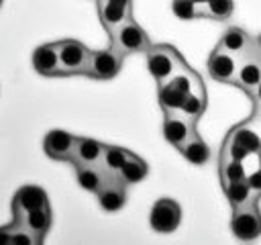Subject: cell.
I'll list each match as a JSON object with an SVG mask.
<instances>
[{
  "label": "cell",
  "instance_id": "32",
  "mask_svg": "<svg viewBox=\"0 0 261 245\" xmlns=\"http://www.w3.org/2000/svg\"><path fill=\"white\" fill-rule=\"evenodd\" d=\"M251 98H253V106H257V108H261V82H259V86L249 94Z\"/></svg>",
  "mask_w": 261,
  "mask_h": 245
},
{
  "label": "cell",
  "instance_id": "24",
  "mask_svg": "<svg viewBox=\"0 0 261 245\" xmlns=\"http://www.w3.org/2000/svg\"><path fill=\"white\" fill-rule=\"evenodd\" d=\"M133 155V151L124 149V147H118V145H106L104 143V153H102V161L100 165L110 172V174H118L120 167L128 161V157Z\"/></svg>",
  "mask_w": 261,
  "mask_h": 245
},
{
  "label": "cell",
  "instance_id": "7",
  "mask_svg": "<svg viewBox=\"0 0 261 245\" xmlns=\"http://www.w3.org/2000/svg\"><path fill=\"white\" fill-rule=\"evenodd\" d=\"M230 231L239 241H255L261 237V210L257 202L232 208Z\"/></svg>",
  "mask_w": 261,
  "mask_h": 245
},
{
  "label": "cell",
  "instance_id": "16",
  "mask_svg": "<svg viewBox=\"0 0 261 245\" xmlns=\"http://www.w3.org/2000/svg\"><path fill=\"white\" fill-rule=\"evenodd\" d=\"M251 43H253V35H249L245 29L241 27H226L224 33L220 35L218 39V45L220 49L237 55V57H245L251 53Z\"/></svg>",
  "mask_w": 261,
  "mask_h": 245
},
{
  "label": "cell",
  "instance_id": "10",
  "mask_svg": "<svg viewBox=\"0 0 261 245\" xmlns=\"http://www.w3.org/2000/svg\"><path fill=\"white\" fill-rule=\"evenodd\" d=\"M239 59L237 55L220 49V47H214V51L210 53L208 61H206V69H208V76L220 84H232L234 86V80H237V69H239Z\"/></svg>",
  "mask_w": 261,
  "mask_h": 245
},
{
  "label": "cell",
  "instance_id": "1",
  "mask_svg": "<svg viewBox=\"0 0 261 245\" xmlns=\"http://www.w3.org/2000/svg\"><path fill=\"white\" fill-rule=\"evenodd\" d=\"M194 92H206V88L202 78L190 65H186L173 78L157 84V100L161 110H179L184 100Z\"/></svg>",
  "mask_w": 261,
  "mask_h": 245
},
{
  "label": "cell",
  "instance_id": "36",
  "mask_svg": "<svg viewBox=\"0 0 261 245\" xmlns=\"http://www.w3.org/2000/svg\"><path fill=\"white\" fill-rule=\"evenodd\" d=\"M194 2H196V4H198V6H200V8H202V6H204V4H206V2H208V0H194Z\"/></svg>",
  "mask_w": 261,
  "mask_h": 245
},
{
  "label": "cell",
  "instance_id": "12",
  "mask_svg": "<svg viewBox=\"0 0 261 245\" xmlns=\"http://www.w3.org/2000/svg\"><path fill=\"white\" fill-rule=\"evenodd\" d=\"M75 141H77L75 135H71L67 131H61V129H53L43 139V151H45V155L49 159L71 161L73 149H75Z\"/></svg>",
  "mask_w": 261,
  "mask_h": 245
},
{
  "label": "cell",
  "instance_id": "14",
  "mask_svg": "<svg viewBox=\"0 0 261 245\" xmlns=\"http://www.w3.org/2000/svg\"><path fill=\"white\" fill-rule=\"evenodd\" d=\"M33 67L39 76H45V78L61 76V61H59L57 41L43 43L33 51Z\"/></svg>",
  "mask_w": 261,
  "mask_h": 245
},
{
  "label": "cell",
  "instance_id": "15",
  "mask_svg": "<svg viewBox=\"0 0 261 245\" xmlns=\"http://www.w3.org/2000/svg\"><path fill=\"white\" fill-rule=\"evenodd\" d=\"M96 8H98V18H100L104 31L108 33V37L120 24H124L128 18H133V8L116 4L112 0H96Z\"/></svg>",
  "mask_w": 261,
  "mask_h": 245
},
{
  "label": "cell",
  "instance_id": "8",
  "mask_svg": "<svg viewBox=\"0 0 261 245\" xmlns=\"http://www.w3.org/2000/svg\"><path fill=\"white\" fill-rule=\"evenodd\" d=\"M196 133V120L181 110H163V137L169 145L179 149Z\"/></svg>",
  "mask_w": 261,
  "mask_h": 245
},
{
  "label": "cell",
  "instance_id": "9",
  "mask_svg": "<svg viewBox=\"0 0 261 245\" xmlns=\"http://www.w3.org/2000/svg\"><path fill=\"white\" fill-rule=\"evenodd\" d=\"M149 223L155 233H173L181 223V206L173 198H159L151 208Z\"/></svg>",
  "mask_w": 261,
  "mask_h": 245
},
{
  "label": "cell",
  "instance_id": "27",
  "mask_svg": "<svg viewBox=\"0 0 261 245\" xmlns=\"http://www.w3.org/2000/svg\"><path fill=\"white\" fill-rule=\"evenodd\" d=\"M206 106H208L206 92H194V94H190V96L184 100V104H181L179 110H181L186 116H190V118H194V120L198 122V118L206 112Z\"/></svg>",
  "mask_w": 261,
  "mask_h": 245
},
{
  "label": "cell",
  "instance_id": "33",
  "mask_svg": "<svg viewBox=\"0 0 261 245\" xmlns=\"http://www.w3.org/2000/svg\"><path fill=\"white\" fill-rule=\"evenodd\" d=\"M253 118H255V120H257V125L261 127V108L253 106Z\"/></svg>",
  "mask_w": 261,
  "mask_h": 245
},
{
  "label": "cell",
  "instance_id": "26",
  "mask_svg": "<svg viewBox=\"0 0 261 245\" xmlns=\"http://www.w3.org/2000/svg\"><path fill=\"white\" fill-rule=\"evenodd\" d=\"M147 174H149V165L145 163V159H141L139 155H130L128 157V161L120 167V172H118V176L130 186V184H139L141 180H145L147 178Z\"/></svg>",
  "mask_w": 261,
  "mask_h": 245
},
{
  "label": "cell",
  "instance_id": "34",
  "mask_svg": "<svg viewBox=\"0 0 261 245\" xmlns=\"http://www.w3.org/2000/svg\"><path fill=\"white\" fill-rule=\"evenodd\" d=\"M112 2H116V4H122V6H128V8H133V0H112Z\"/></svg>",
  "mask_w": 261,
  "mask_h": 245
},
{
  "label": "cell",
  "instance_id": "20",
  "mask_svg": "<svg viewBox=\"0 0 261 245\" xmlns=\"http://www.w3.org/2000/svg\"><path fill=\"white\" fill-rule=\"evenodd\" d=\"M14 220H18V223H22L37 239H39V243H43V239H45V235L49 233V229H51V220H53V214H51V206L49 204H45V206H39V208H35V210H29L27 214H22L20 218H14Z\"/></svg>",
  "mask_w": 261,
  "mask_h": 245
},
{
  "label": "cell",
  "instance_id": "25",
  "mask_svg": "<svg viewBox=\"0 0 261 245\" xmlns=\"http://www.w3.org/2000/svg\"><path fill=\"white\" fill-rule=\"evenodd\" d=\"M234 12V0H208L200 8V18L226 22Z\"/></svg>",
  "mask_w": 261,
  "mask_h": 245
},
{
  "label": "cell",
  "instance_id": "3",
  "mask_svg": "<svg viewBox=\"0 0 261 245\" xmlns=\"http://www.w3.org/2000/svg\"><path fill=\"white\" fill-rule=\"evenodd\" d=\"M147 57V69L153 76V80L157 84L173 78L177 71H181L188 63L184 61L181 53L173 47V45H165V43H157L151 45L145 53Z\"/></svg>",
  "mask_w": 261,
  "mask_h": 245
},
{
  "label": "cell",
  "instance_id": "4",
  "mask_svg": "<svg viewBox=\"0 0 261 245\" xmlns=\"http://www.w3.org/2000/svg\"><path fill=\"white\" fill-rule=\"evenodd\" d=\"M110 45L116 47L126 57V55H133V53H147V49L153 43H151L147 31L135 18H128L124 24H120L110 35Z\"/></svg>",
  "mask_w": 261,
  "mask_h": 245
},
{
  "label": "cell",
  "instance_id": "28",
  "mask_svg": "<svg viewBox=\"0 0 261 245\" xmlns=\"http://www.w3.org/2000/svg\"><path fill=\"white\" fill-rule=\"evenodd\" d=\"M218 174H220V184H222V182L247 178L249 172L245 169V161H239V159H218Z\"/></svg>",
  "mask_w": 261,
  "mask_h": 245
},
{
  "label": "cell",
  "instance_id": "13",
  "mask_svg": "<svg viewBox=\"0 0 261 245\" xmlns=\"http://www.w3.org/2000/svg\"><path fill=\"white\" fill-rule=\"evenodd\" d=\"M49 204V196L41 186H33L27 184L22 188L16 190V194L12 196V216L20 218L22 214H27L29 210H35L39 206Z\"/></svg>",
  "mask_w": 261,
  "mask_h": 245
},
{
  "label": "cell",
  "instance_id": "22",
  "mask_svg": "<svg viewBox=\"0 0 261 245\" xmlns=\"http://www.w3.org/2000/svg\"><path fill=\"white\" fill-rule=\"evenodd\" d=\"M39 239L18 220L0 227V245H37Z\"/></svg>",
  "mask_w": 261,
  "mask_h": 245
},
{
  "label": "cell",
  "instance_id": "21",
  "mask_svg": "<svg viewBox=\"0 0 261 245\" xmlns=\"http://www.w3.org/2000/svg\"><path fill=\"white\" fill-rule=\"evenodd\" d=\"M75 180L77 184L88 190V192H98L104 184V180L108 178L110 172H106L102 165H84V163H75Z\"/></svg>",
  "mask_w": 261,
  "mask_h": 245
},
{
  "label": "cell",
  "instance_id": "11",
  "mask_svg": "<svg viewBox=\"0 0 261 245\" xmlns=\"http://www.w3.org/2000/svg\"><path fill=\"white\" fill-rule=\"evenodd\" d=\"M126 188L128 184L118 174H108L102 188L96 192L98 204L106 212H116L126 204Z\"/></svg>",
  "mask_w": 261,
  "mask_h": 245
},
{
  "label": "cell",
  "instance_id": "37",
  "mask_svg": "<svg viewBox=\"0 0 261 245\" xmlns=\"http://www.w3.org/2000/svg\"><path fill=\"white\" fill-rule=\"evenodd\" d=\"M2 2H4V0H0V6H2Z\"/></svg>",
  "mask_w": 261,
  "mask_h": 245
},
{
  "label": "cell",
  "instance_id": "19",
  "mask_svg": "<svg viewBox=\"0 0 261 245\" xmlns=\"http://www.w3.org/2000/svg\"><path fill=\"white\" fill-rule=\"evenodd\" d=\"M104 153V143L92 137H77L73 157L69 163H84V165H100Z\"/></svg>",
  "mask_w": 261,
  "mask_h": 245
},
{
  "label": "cell",
  "instance_id": "2",
  "mask_svg": "<svg viewBox=\"0 0 261 245\" xmlns=\"http://www.w3.org/2000/svg\"><path fill=\"white\" fill-rule=\"evenodd\" d=\"M261 149V127L251 116L245 122H239L228 131L222 141L218 159H239L245 161L249 155H255Z\"/></svg>",
  "mask_w": 261,
  "mask_h": 245
},
{
  "label": "cell",
  "instance_id": "17",
  "mask_svg": "<svg viewBox=\"0 0 261 245\" xmlns=\"http://www.w3.org/2000/svg\"><path fill=\"white\" fill-rule=\"evenodd\" d=\"M261 82V59L253 53L245 55L239 59V69H237V80L234 86H239L241 90H245L247 94H251Z\"/></svg>",
  "mask_w": 261,
  "mask_h": 245
},
{
  "label": "cell",
  "instance_id": "29",
  "mask_svg": "<svg viewBox=\"0 0 261 245\" xmlns=\"http://www.w3.org/2000/svg\"><path fill=\"white\" fill-rule=\"evenodd\" d=\"M171 10L181 20H196L200 18V6L194 0H173Z\"/></svg>",
  "mask_w": 261,
  "mask_h": 245
},
{
  "label": "cell",
  "instance_id": "30",
  "mask_svg": "<svg viewBox=\"0 0 261 245\" xmlns=\"http://www.w3.org/2000/svg\"><path fill=\"white\" fill-rule=\"evenodd\" d=\"M247 180H249L251 188L261 196V169H259V167H255L253 172H249V174H247Z\"/></svg>",
  "mask_w": 261,
  "mask_h": 245
},
{
  "label": "cell",
  "instance_id": "31",
  "mask_svg": "<svg viewBox=\"0 0 261 245\" xmlns=\"http://www.w3.org/2000/svg\"><path fill=\"white\" fill-rule=\"evenodd\" d=\"M251 53L257 55L261 59V33L253 35V43H251Z\"/></svg>",
  "mask_w": 261,
  "mask_h": 245
},
{
  "label": "cell",
  "instance_id": "6",
  "mask_svg": "<svg viewBox=\"0 0 261 245\" xmlns=\"http://www.w3.org/2000/svg\"><path fill=\"white\" fill-rule=\"evenodd\" d=\"M122 61H124V55L112 45L104 49H96V51L92 49L86 76L92 80H112L120 74Z\"/></svg>",
  "mask_w": 261,
  "mask_h": 245
},
{
  "label": "cell",
  "instance_id": "23",
  "mask_svg": "<svg viewBox=\"0 0 261 245\" xmlns=\"http://www.w3.org/2000/svg\"><path fill=\"white\" fill-rule=\"evenodd\" d=\"M177 151L184 155V159H188V161L194 163V165H204V163H208V159H210V147H208L206 141L198 135V131H196Z\"/></svg>",
  "mask_w": 261,
  "mask_h": 245
},
{
  "label": "cell",
  "instance_id": "18",
  "mask_svg": "<svg viewBox=\"0 0 261 245\" xmlns=\"http://www.w3.org/2000/svg\"><path fill=\"white\" fill-rule=\"evenodd\" d=\"M222 190H224V196H226V200H228V204L232 208H241V206H247L251 202H259V198H261L251 188V184H249L247 178L222 182Z\"/></svg>",
  "mask_w": 261,
  "mask_h": 245
},
{
  "label": "cell",
  "instance_id": "5",
  "mask_svg": "<svg viewBox=\"0 0 261 245\" xmlns=\"http://www.w3.org/2000/svg\"><path fill=\"white\" fill-rule=\"evenodd\" d=\"M61 76H86L92 49L86 47L77 39H61L57 41Z\"/></svg>",
  "mask_w": 261,
  "mask_h": 245
},
{
  "label": "cell",
  "instance_id": "35",
  "mask_svg": "<svg viewBox=\"0 0 261 245\" xmlns=\"http://www.w3.org/2000/svg\"><path fill=\"white\" fill-rule=\"evenodd\" d=\"M255 159H257V167L261 169V149H259V151L255 153Z\"/></svg>",
  "mask_w": 261,
  "mask_h": 245
}]
</instances>
